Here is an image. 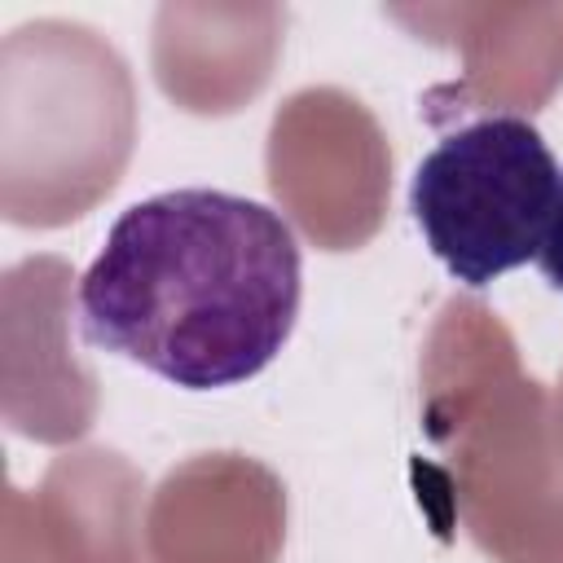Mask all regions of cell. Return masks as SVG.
<instances>
[{"label": "cell", "mask_w": 563, "mask_h": 563, "mask_svg": "<svg viewBox=\"0 0 563 563\" xmlns=\"http://www.w3.org/2000/svg\"><path fill=\"white\" fill-rule=\"evenodd\" d=\"M303 295L295 229L229 189L132 202L79 277V330L189 387L255 378L290 339Z\"/></svg>", "instance_id": "1"}, {"label": "cell", "mask_w": 563, "mask_h": 563, "mask_svg": "<svg viewBox=\"0 0 563 563\" xmlns=\"http://www.w3.org/2000/svg\"><path fill=\"white\" fill-rule=\"evenodd\" d=\"M537 264H541V277L554 290H563V176H559V198H554V211H550V224H545Z\"/></svg>", "instance_id": "3"}, {"label": "cell", "mask_w": 563, "mask_h": 563, "mask_svg": "<svg viewBox=\"0 0 563 563\" xmlns=\"http://www.w3.org/2000/svg\"><path fill=\"white\" fill-rule=\"evenodd\" d=\"M559 163L523 114H488L444 136L413 172L409 211L431 255L466 286L537 260Z\"/></svg>", "instance_id": "2"}]
</instances>
